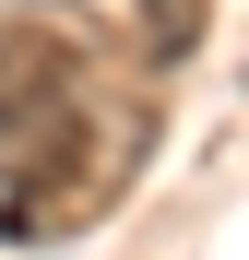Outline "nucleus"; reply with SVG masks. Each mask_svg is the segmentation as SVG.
Instances as JSON below:
<instances>
[{"label":"nucleus","mask_w":249,"mask_h":260,"mask_svg":"<svg viewBox=\"0 0 249 260\" xmlns=\"http://www.w3.org/2000/svg\"><path fill=\"white\" fill-rule=\"evenodd\" d=\"M0 178H83V59L36 24H0Z\"/></svg>","instance_id":"nucleus-1"}]
</instances>
